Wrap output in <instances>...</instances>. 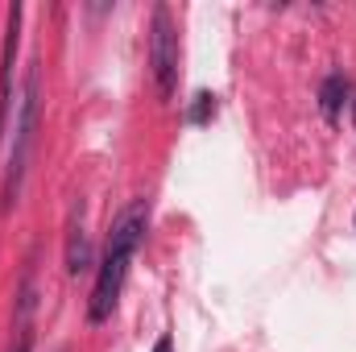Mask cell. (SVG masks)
Instances as JSON below:
<instances>
[{
    "label": "cell",
    "mask_w": 356,
    "mask_h": 352,
    "mask_svg": "<svg viewBox=\"0 0 356 352\" xmlns=\"http://www.w3.org/2000/svg\"><path fill=\"white\" fill-rule=\"evenodd\" d=\"M344 99H348V79L336 71V75H327V79H323V88H319L323 120H336V116H340V108H344Z\"/></svg>",
    "instance_id": "obj_7"
},
{
    "label": "cell",
    "mask_w": 356,
    "mask_h": 352,
    "mask_svg": "<svg viewBox=\"0 0 356 352\" xmlns=\"http://www.w3.org/2000/svg\"><path fill=\"white\" fill-rule=\"evenodd\" d=\"M33 311H38V282H33V269H25L21 290H17V315H13L8 352H33Z\"/></svg>",
    "instance_id": "obj_4"
},
{
    "label": "cell",
    "mask_w": 356,
    "mask_h": 352,
    "mask_svg": "<svg viewBox=\"0 0 356 352\" xmlns=\"http://www.w3.org/2000/svg\"><path fill=\"white\" fill-rule=\"evenodd\" d=\"M211 116H216V95L199 91V95H195V104H191V112H186V120H191V125H207Z\"/></svg>",
    "instance_id": "obj_8"
},
{
    "label": "cell",
    "mask_w": 356,
    "mask_h": 352,
    "mask_svg": "<svg viewBox=\"0 0 356 352\" xmlns=\"http://www.w3.org/2000/svg\"><path fill=\"white\" fill-rule=\"evenodd\" d=\"M149 75H154V91H158V99H175V91H178V33H175V17H170L166 4L154 8Z\"/></svg>",
    "instance_id": "obj_3"
},
{
    "label": "cell",
    "mask_w": 356,
    "mask_h": 352,
    "mask_svg": "<svg viewBox=\"0 0 356 352\" xmlns=\"http://www.w3.org/2000/svg\"><path fill=\"white\" fill-rule=\"evenodd\" d=\"M91 262L88 253V232H83V207L75 211V220H71V237H67V273H83Z\"/></svg>",
    "instance_id": "obj_6"
},
{
    "label": "cell",
    "mask_w": 356,
    "mask_h": 352,
    "mask_svg": "<svg viewBox=\"0 0 356 352\" xmlns=\"http://www.w3.org/2000/svg\"><path fill=\"white\" fill-rule=\"evenodd\" d=\"M353 120H356V99H353Z\"/></svg>",
    "instance_id": "obj_10"
},
{
    "label": "cell",
    "mask_w": 356,
    "mask_h": 352,
    "mask_svg": "<svg viewBox=\"0 0 356 352\" xmlns=\"http://www.w3.org/2000/svg\"><path fill=\"white\" fill-rule=\"evenodd\" d=\"M17 42H21V8L13 4L8 13V33H4V63H0V137L13 112V63H17Z\"/></svg>",
    "instance_id": "obj_5"
},
{
    "label": "cell",
    "mask_w": 356,
    "mask_h": 352,
    "mask_svg": "<svg viewBox=\"0 0 356 352\" xmlns=\"http://www.w3.org/2000/svg\"><path fill=\"white\" fill-rule=\"evenodd\" d=\"M33 129H38V71L25 75V88L17 99V129H13V158H8V175H4V191H0V207L8 211L21 195V182L29 170V150H33Z\"/></svg>",
    "instance_id": "obj_2"
},
{
    "label": "cell",
    "mask_w": 356,
    "mask_h": 352,
    "mask_svg": "<svg viewBox=\"0 0 356 352\" xmlns=\"http://www.w3.org/2000/svg\"><path fill=\"white\" fill-rule=\"evenodd\" d=\"M145 228H149V203H145V199H133V203L112 220L108 249H104V262L95 269V286H91V298H88V323L112 319L116 298H120L124 278H129V262H133L137 245L145 241Z\"/></svg>",
    "instance_id": "obj_1"
},
{
    "label": "cell",
    "mask_w": 356,
    "mask_h": 352,
    "mask_svg": "<svg viewBox=\"0 0 356 352\" xmlns=\"http://www.w3.org/2000/svg\"><path fill=\"white\" fill-rule=\"evenodd\" d=\"M154 352H175V340H170V336H158V344H154Z\"/></svg>",
    "instance_id": "obj_9"
}]
</instances>
